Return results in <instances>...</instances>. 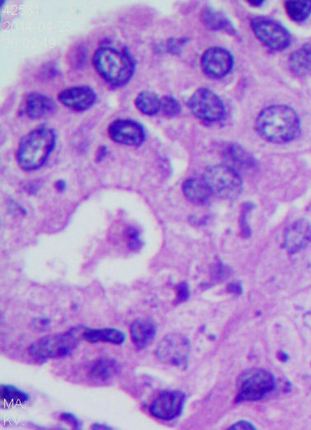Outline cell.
Listing matches in <instances>:
<instances>
[{"mask_svg":"<svg viewBox=\"0 0 311 430\" xmlns=\"http://www.w3.org/2000/svg\"><path fill=\"white\" fill-rule=\"evenodd\" d=\"M202 21L207 28L215 31L223 30L232 35H237L232 22L222 13L206 8L202 13Z\"/></svg>","mask_w":311,"mask_h":430,"instance_id":"cell-21","label":"cell"},{"mask_svg":"<svg viewBox=\"0 0 311 430\" xmlns=\"http://www.w3.org/2000/svg\"><path fill=\"white\" fill-rule=\"evenodd\" d=\"M190 352L191 344L186 336L181 334H170L162 339L156 348V355L161 363L183 368L187 366Z\"/></svg>","mask_w":311,"mask_h":430,"instance_id":"cell-8","label":"cell"},{"mask_svg":"<svg viewBox=\"0 0 311 430\" xmlns=\"http://www.w3.org/2000/svg\"><path fill=\"white\" fill-rule=\"evenodd\" d=\"M311 243V225L309 222H296L288 229L286 235V247L291 253L301 250Z\"/></svg>","mask_w":311,"mask_h":430,"instance_id":"cell-15","label":"cell"},{"mask_svg":"<svg viewBox=\"0 0 311 430\" xmlns=\"http://www.w3.org/2000/svg\"><path fill=\"white\" fill-rule=\"evenodd\" d=\"M201 64L206 76L211 78H222L233 69L234 57L227 49L211 48L202 55Z\"/></svg>","mask_w":311,"mask_h":430,"instance_id":"cell-12","label":"cell"},{"mask_svg":"<svg viewBox=\"0 0 311 430\" xmlns=\"http://www.w3.org/2000/svg\"><path fill=\"white\" fill-rule=\"evenodd\" d=\"M276 385L271 373L264 369L248 371L242 375L238 388V399L255 401L263 399L271 392Z\"/></svg>","mask_w":311,"mask_h":430,"instance_id":"cell-6","label":"cell"},{"mask_svg":"<svg viewBox=\"0 0 311 430\" xmlns=\"http://www.w3.org/2000/svg\"><path fill=\"white\" fill-rule=\"evenodd\" d=\"M56 110L55 102L45 94L31 93L25 101L26 114L33 120H40L52 115Z\"/></svg>","mask_w":311,"mask_h":430,"instance_id":"cell-14","label":"cell"},{"mask_svg":"<svg viewBox=\"0 0 311 430\" xmlns=\"http://www.w3.org/2000/svg\"><path fill=\"white\" fill-rule=\"evenodd\" d=\"M36 329L39 330L47 329L50 326V321L47 319L39 318L33 321Z\"/></svg>","mask_w":311,"mask_h":430,"instance_id":"cell-28","label":"cell"},{"mask_svg":"<svg viewBox=\"0 0 311 430\" xmlns=\"http://www.w3.org/2000/svg\"><path fill=\"white\" fill-rule=\"evenodd\" d=\"M56 188L57 189H64L66 188V183L63 180H59L56 184Z\"/></svg>","mask_w":311,"mask_h":430,"instance_id":"cell-31","label":"cell"},{"mask_svg":"<svg viewBox=\"0 0 311 430\" xmlns=\"http://www.w3.org/2000/svg\"><path fill=\"white\" fill-rule=\"evenodd\" d=\"M135 106L144 115H156L161 110V99L150 90H143L135 99Z\"/></svg>","mask_w":311,"mask_h":430,"instance_id":"cell-22","label":"cell"},{"mask_svg":"<svg viewBox=\"0 0 311 430\" xmlns=\"http://www.w3.org/2000/svg\"><path fill=\"white\" fill-rule=\"evenodd\" d=\"M88 327L75 326L65 332L47 335L31 344L29 352L33 359L50 360L68 357L78 347Z\"/></svg>","mask_w":311,"mask_h":430,"instance_id":"cell-4","label":"cell"},{"mask_svg":"<svg viewBox=\"0 0 311 430\" xmlns=\"http://www.w3.org/2000/svg\"><path fill=\"white\" fill-rule=\"evenodd\" d=\"M183 192L188 200L196 205H202L208 201L213 194L204 178L187 180L183 185Z\"/></svg>","mask_w":311,"mask_h":430,"instance_id":"cell-19","label":"cell"},{"mask_svg":"<svg viewBox=\"0 0 311 430\" xmlns=\"http://www.w3.org/2000/svg\"><path fill=\"white\" fill-rule=\"evenodd\" d=\"M56 142L55 131L40 127L22 138L16 153L17 164L24 171L40 169L51 155Z\"/></svg>","mask_w":311,"mask_h":430,"instance_id":"cell-3","label":"cell"},{"mask_svg":"<svg viewBox=\"0 0 311 430\" xmlns=\"http://www.w3.org/2000/svg\"><path fill=\"white\" fill-rule=\"evenodd\" d=\"M229 429H255V427L250 422L245 420H241L240 422H237L232 425Z\"/></svg>","mask_w":311,"mask_h":430,"instance_id":"cell-27","label":"cell"},{"mask_svg":"<svg viewBox=\"0 0 311 430\" xmlns=\"http://www.w3.org/2000/svg\"><path fill=\"white\" fill-rule=\"evenodd\" d=\"M187 289L185 287L179 286V300H184L187 295Z\"/></svg>","mask_w":311,"mask_h":430,"instance_id":"cell-30","label":"cell"},{"mask_svg":"<svg viewBox=\"0 0 311 430\" xmlns=\"http://www.w3.org/2000/svg\"><path fill=\"white\" fill-rule=\"evenodd\" d=\"M188 107L193 115L206 123L220 121L225 112L222 99L207 88L197 89L188 99Z\"/></svg>","mask_w":311,"mask_h":430,"instance_id":"cell-7","label":"cell"},{"mask_svg":"<svg viewBox=\"0 0 311 430\" xmlns=\"http://www.w3.org/2000/svg\"><path fill=\"white\" fill-rule=\"evenodd\" d=\"M108 135L112 141L127 146L138 147L145 142L143 126L133 120H117L109 125Z\"/></svg>","mask_w":311,"mask_h":430,"instance_id":"cell-10","label":"cell"},{"mask_svg":"<svg viewBox=\"0 0 311 430\" xmlns=\"http://www.w3.org/2000/svg\"><path fill=\"white\" fill-rule=\"evenodd\" d=\"M257 132L266 141L285 143L292 141L298 135L301 122L298 115L287 106L266 108L257 117Z\"/></svg>","mask_w":311,"mask_h":430,"instance_id":"cell-1","label":"cell"},{"mask_svg":"<svg viewBox=\"0 0 311 430\" xmlns=\"http://www.w3.org/2000/svg\"><path fill=\"white\" fill-rule=\"evenodd\" d=\"M126 334L115 328H87L84 334V341L90 343H103L121 345L126 342Z\"/></svg>","mask_w":311,"mask_h":430,"instance_id":"cell-18","label":"cell"},{"mask_svg":"<svg viewBox=\"0 0 311 430\" xmlns=\"http://www.w3.org/2000/svg\"><path fill=\"white\" fill-rule=\"evenodd\" d=\"M60 419L63 422L70 424L75 429H81L80 420L73 413H70V412H63Z\"/></svg>","mask_w":311,"mask_h":430,"instance_id":"cell-26","label":"cell"},{"mask_svg":"<svg viewBox=\"0 0 311 430\" xmlns=\"http://www.w3.org/2000/svg\"><path fill=\"white\" fill-rule=\"evenodd\" d=\"M248 3H250L252 6L259 7L263 6L264 1H258V0H257V1H248Z\"/></svg>","mask_w":311,"mask_h":430,"instance_id":"cell-32","label":"cell"},{"mask_svg":"<svg viewBox=\"0 0 311 430\" xmlns=\"http://www.w3.org/2000/svg\"><path fill=\"white\" fill-rule=\"evenodd\" d=\"M252 29L265 46L275 51L289 47L291 34L279 22L265 17H257L251 21Z\"/></svg>","mask_w":311,"mask_h":430,"instance_id":"cell-9","label":"cell"},{"mask_svg":"<svg viewBox=\"0 0 311 430\" xmlns=\"http://www.w3.org/2000/svg\"><path fill=\"white\" fill-rule=\"evenodd\" d=\"M289 65L293 73L297 76L311 74V45L297 50L290 57Z\"/></svg>","mask_w":311,"mask_h":430,"instance_id":"cell-20","label":"cell"},{"mask_svg":"<svg viewBox=\"0 0 311 430\" xmlns=\"http://www.w3.org/2000/svg\"><path fill=\"white\" fill-rule=\"evenodd\" d=\"M93 65L102 78L114 87L127 85L136 71V61L128 51L112 47L96 50Z\"/></svg>","mask_w":311,"mask_h":430,"instance_id":"cell-2","label":"cell"},{"mask_svg":"<svg viewBox=\"0 0 311 430\" xmlns=\"http://www.w3.org/2000/svg\"><path fill=\"white\" fill-rule=\"evenodd\" d=\"M92 429L94 430H109V429H112V427H108V425L105 424H102V423H94L92 425Z\"/></svg>","mask_w":311,"mask_h":430,"instance_id":"cell-29","label":"cell"},{"mask_svg":"<svg viewBox=\"0 0 311 430\" xmlns=\"http://www.w3.org/2000/svg\"><path fill=\"white\" fill-rule=\"evenodd\" d=\"M204 179L211 194L225 200L240 196L243 189V180L232 167L227 165L210 166L205 171Z\"/></svg>","mask_w":311,"mask_h":430,"instance_id":"cell-5","label":"cell"},{"mask_svg":"<svg viewBox=\"0 0 311 430\" xmlns=\"http://www.w3.org/2000/svg\"><path fill=\"white\" fill-rule=\"evenodd\" d=\"M186 401L185 394L179 391H165L153 401L151 414L156 419L172 420L181 414Z\"/></svg>","mask_w":311,"mask_h":430,"instance_id":"cell-11","label":"cell"},{"mask_svg":"<svg viewBox=\"0 0 311 430\" xmlns=\"http://www.w3.org/2000/svg\"><path fill=\"white\" fill-rule=\"evenodd\" d=\"M1 400L13 405H22L29 402L30 396L28 393L13 385L3 384L0 389Z\"/></svg>","mask_w":311,"mask_h":430,"instance_id":"cell-24","label":"cell"},{"mask_svg":"<svg viewBox=\"0 0 311 430\" xmlns=\"http://www.w3.org/2000/svg\"><path fill=\"white\" fill-rule=\"evenodd\" d=\"M120 373V365L114 359H99L93 361L89 370V377L98 384H107Z\"/></svg>","mask_w":311,"mask_h":430,"instance_id":"cell-16","label":"cell"},{"mask_svg":"<svg viewBox=\"0 0 311 430\" xmlns=\"http://www.w3.org/2000/svg\"><path fill=\"white\" fill-rule=\"evenodd\" d=\"M130 334L135 347L142 350L155 338L156 327L150 320H137L130 325Z\"/></svg>","mask_w":311,"mask_h":430,"instance_id":"cell-17","label":"cell"},{"mask_svg":"<svg viewBox=\"0 0 311 430\" xmlns=\"http://www.w3.org/2000/svg\"><path fill=\"white\" fill-rule=\"evenodd\" d=\"M58 101L70 110L85 111L96 103L97 94L88 85L72 86L58 94Z\"/></svg>","mask_w":311,"mask_h":430,"instance_id":"cell-13","label":"cell"},{"mask_svg":"<svg viewBox=\"0 0 311 430\" xmlns=\"http://www.w3.org/2000/svg\"><path fill=\"white\" fill-rule=\"evenodd\" d=\"M285 8L291 20L305 22L311 15V0H289L285 2Z\"/></svg>","mask_w":311,"mask_h":430,"instance_id":"cell-23","label":"cell"},{"mask_svg":"<svg viewBox=\"0 0 311 430\" xmlns=\"http://www.w3.org/2000/svg\"><path fill=\"white\" fill-rule=\"evenodd\" d=\"M161 110L167 116H176L181 111V106L174 97L165 96L161 98Z\"/></svg>","mask_w":311,"mask_h":430,"instance_id":"cell-25","label":"cell"}]
</instances>
